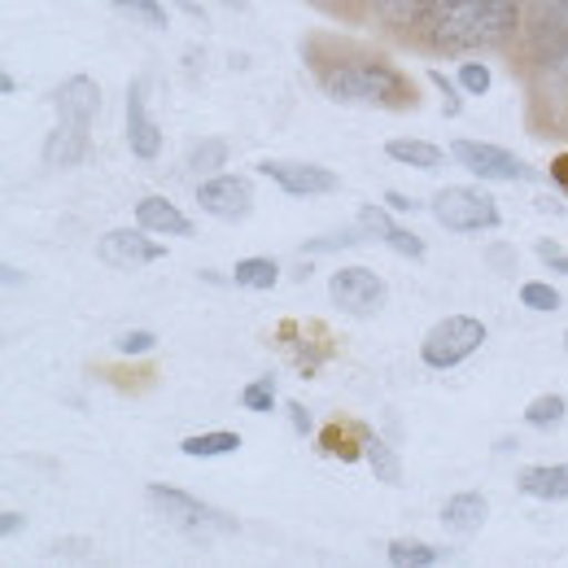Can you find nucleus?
<instances>
[{
    "mask_svg": "<svg viewBox=\"0 0 568 568\" xmlns=\"http://www.w3.org/2000/svg\"><path fill=\"white\" fill-rule=\"evenodd\" d=\"M232 281L241 288H272L281 281V267H276V258H241L232 267Z\"/></svg>",
    "mask_w": 568,
    "mask_h": 568,
    "instance_id": "23",
    "label": "nucleus"
},
{
    "mask_svg": "<svg viewBox=\"0 0 568 568\" xmlns=\"http://www.w3.org/2000/svg\"><path fill=\"white\" fill-rule=\"evenodd\" d=\"M83 128H88V123L62 119V128L44 144V162H53V166H74V162H83V158H88V132H83Z\"/></svg>",
    "mask_w": 568,
    "mask_h": 568,
    "instance_id": "17",
    "label": "nucleus"
},
{
    "mask_svg": "<svg viewBox=\"0 0 568 568\" xmlns=\"http://www.w3.org/2000/svg\"><path fill=\"white\" fill-rule=\"evenodd\" d=\"M486 516H490V503H486L481 495H473V490L450 495L446 503H442V525H446L450 534H459V538L477 534V529L486 525Z\"/></svg>",
    "mask_w": 568,
    "mask_h": 568,
    "instance_id": "14",
    "label": "nucleus"
},
{
    "mask_svg": "<svg viewBox=\"0 0 568 568\" xmlns=\"http://www.w3.org/2000/svg\"><path fill=\"white\" fill-rule=\"evenodd\" d=\"M119 13H128V18H136L144 27H166V9H162V0H110Z\"/></svg>",
    "mask_w": 568,
    "mask_h": 568,
    "instance_id": "26",
    "label": "nucleus"
},
{
    "mask_svg": "<svg viewBox=\"0 0 568 568\" xmlns=\"http://www.w3.org/2000/svg\"><path fill=\"white\" fill-rule=\"evenodd\" d=\"M481 342H486V324L481 320H473V315H446V320H437L425 333L420 358H425L428 367H437V372H450V367H459L468 355H477Z\"/></svg>",
    "mask_w": 568,
    "mask_h": 568,
    "instance_id": "4",
    "label": "nucleus"
},
{
    "mask_svg": "<svg viewBox=\"0 0 568 568\" xmlns=\"http://www.w3.org/2000/svg\"><path fill=\"white\" fill-rule=\"evenodd\" d=\"M324 88L333 101L346 105H403L412 101V83L385 62H342L324 74Z\"/></svg>",
    "mask_w": 568,
    "mask_h": 568,
    "instance_id": "2",
    "label": "nucleus"
},
{
    "mask_svg": "<svg viewBox=\"0 0 568 568\" xmlns=\"http://www.w3.org/2000/svg\"><path fill=\"white\" fill-rule=\"evenodd\" d=\"M490 83H495V74H490L486 62H464V67H459V88H464V92L486 97V92H490Z\"/></svg>",
    "mask_w": 568,
    "mask_h": 568,
    "instance_id": "30",
    "label": "nucleus"
},
{
    "mask_svg": "<svg viewBox=\"0 0 568 568\" xmlns=\"http://www.w3.org/2000/svg\"><path fill=\"white\" fill-rule=\"evenodd\" d=\"M128 149L141 158V162H153L162 153V132L153 128V119L144 114V88L132 83L128 88Z\"/></svg>",
    "mask_w": 568,
    "mask_h": 568,
    "instance_id": "12",
    "label": "nucleus"
},
{
    "mask_svg": "<svg viewBox=\"0 0 568 568\" xmlns=\"http://www.w3.org/2000/svg\"><path fill=\"white\" fill-rule=\"evenodd\" d=\"M520 27V0H433L428 40L446 53H473L511 40Z\"/></svg>",
    "mask_w": 568,
    "mask_h": 568,
    "instance_id": "1",
    "label": "nucleus"
},
{
    "mask_svg": "<svg viewBox=\"0 0 568 568\" xmlns=\"http://www.w3.org/2000/svg\"><path fill=\"white\" fill-rule=\"evenodd\" d=\"M18 529H22V516H18V511H4V516H0V534H4V538H13Z\"/></svg>",
    "mask_w": 568,
    "mask_h": 568,
    "instance_id": "39",
    "label": "nucleus"
},
{
    "mask_svg": "<svg viewBox=\"0 0 568 568\" xmlns=\"http://www.w3.org/2000/svg\"><path fill=\"white\" fill-rule=\"evenodd\" d=\"M385 245H389L394 254H403V258H425V241H420L416 232H403V227H394V232L385 236Z\"/></svg>",
    "mask_w": 568,
    "mask_h": 568,
    "instance_id": "32",
    "label": "nucleus"
},
{
    "mask_svg": "<svg viewBox=\"0 0 568 568\" xmlns=\"http://www.w3.org/2000/svg\"><path fill=\"white\" fill-rule=\"evenodd\" d=\"M288 420H293L297 433H311V412H306L302 403H288Z\"/></svg>",
    "mask_w": 568,
    "mask_h": 568,
    "instance_id": "38",
    "label": "nucleus"
},
{
    "mask_svg": "<svg viewBox=\"0 0 568 568\" xmlns=\"http://www.w3.org/2000/svg\"><path fill=\"white\" fill-rule=\"evenodd\" d=\"M358 227H363L367 236H376V241H385V236H389V232H394L398 223H394L389 214L381 211V206H363V211H358Z\"/></svg>",
    "mask_w": 568,
    "mask_h": 568,
    "instance_id": "31",
    "label": "nucleus"
},
{
    "mask_svg": "<svg viewBox=\"0 0 568 568\" xmlns=\"http://www.w3.org/2000/svg\"><path fill=\"white\" fill-rule=\"evenodd\" d=\"M442 560L437 547H425V542H389V565L398 568H428Z\"/></svg>",
    "mask_w": 568,
    "mask_h": 568,
    "instance_id": "25",
    "label": "nucleus"
},
{
    "mask_svg": "<svg viewBox=\"0 0 568 568\" xmlns=\"http://www.w3.org/2000/svg\"><path fill=\"white\" fill-rule=\"evenodd\" d=\"M385 153L398 158V162H407V166H416V171H433V166L446 162V153L428 141H389L385 144Z\"/></svg>",
    "mask_w": 568,
    "mask_h": 568,
    "instance_id": "22",
    "label": "nucleus"
},
{
    "mask_svg": "<svg viewBox=\"0 0 568 568\" xmlns=\"http://www.w3.org/2000/svg\"><path fill=\"white\" fill-rule=\"evenodd\" d=\"M197 206L214 219H245L250 214V184L241 175H214L197 184Z\"/></svg>",
    "mask_w": 568,
    "mask_h": 568,
    "instance_id": "11",
    "label": "nucleus"
},
{
    "mask_svg": "<svg viewBox=\"0 0 568 568\" xmlns=\"http://www.w3.org/2000/svg\"><path fill=\"white\" fill-rule=\"evenodd\" d=\"M153 346H158V337H153V333H144V328L123 333V337L114 342V351H119V355H144V351H153Z\"/></svg>",
    "mask_w": 568,
    "mask_h": 568,
    "instance_id": "33",
    "label": "nucleus"
},
{
    "mask_svg": "<svg viewBox=\"0 0 568 568\" xmlns=\"http://www.w3.org/2000/svg\"><path fill=\"white\" fill-rule=\"evenodd\" d=\"M328 293L346 315H376L381 302H385V281L376 272H367V267H342L328 281Z\"/></svg>",
    "mask_w": 568,
    "mask_h": 568,
    "instance_id": "8",
    "label": "nucleus"
},
{
    "mask_svg": "<svg viewBox=\"0 0 568 568\" xmlns=\"http://www.w3.org/2000/svg\"><path fill=\"white\" fill-rule=\"evenodd\" d=\"M428 79H433V88L437 92H446V114H459V97H455V83L446 79L442 71H428Z\"/></svg>",
    "mask_w": 568,
    "mask_h": 568,
    "instance_id": "36",
    "label": "nucleus"
},
{
    "mask_svg": "<svg viewBox=\"0 0 568 568\" xmlns=\"http://www.w3.org/2000/svg\"><path fill=\"white\" fill-rule=\"evenodd\" d=\"M258 171H263L267 180H276L288 197H320V193H333V189H337V171L315 166V162L267 158V162H258Z\"/></svg>",
    "mask_w": 568,
    "mask_h": 568,
    "instance_id": "7",
    "label": "nucleus"
},
{
    "mask_svg": "<svg viewBox=\"0 0 568 568\" xmlns=\"http://www.w3.org/2000/svg\"><path fill=\"white\" fill-rule=\"evenodd\" d=\"M223 162H227V144H223V141H202L193 153H189V171H193V175L219 171Z\"/></svg>",
    "mask_w": 568,
    "mask_h": 568,
    "instance_id": "29",
    "label": "nucleus"
},
{
    "mask_svg": "<svg viewBox=\"0 0 568 568\" xmlns=\"http://www.w3.org/2000/svg\"><path fill=\"white\" fill-rule=\"evenodd\" d=\"M389 197V211H412V197H403V193H385Z\"/></svg>",
    "mask_w": 568,
    "mask_h": 568,
    "instance_id": "41",
    "label": "nucleus"
},
{
    "mask_svg": "<svg viewBox=\"0 0 568 568\" xmlns=\"http://www.w3.org/2000/svg\"><path fill=\"white\" fill-rule=\"evenodd\" d=\"M149 503L158 507V516L166 525H175L180 534L189 538H214V534H236V520L227 511H219L202 498L184 495V490H171V486H149Z\"/></svg>",
    "mask_w": 568,
    "mask_h": 568,
    "instance_id": "3",
    "label": "nucleus"
},
{
    "mask_svg": "<svg viewBox=\"0 0 568 568\" xmlns=\"http://www.w3.org/2000/svg\"><path fill=\"white\" fill-rule=\"evenodd\" d=\"M136 223L144 232H162V236H193V223L175 211L166 197H141L136 202Z\"/></svg>",
    "mask_w": 568,
    "mask_h": 568,
    "instance_id": "15",
    "label": "nucleus"
},
{
    "mask_svg": "<svg viewBox=\"0 0 568 568\" xmlns=\"http://www.w3.org/2000/svg\"><path fill=\"white\" fill-rule=\"evenodd\" d=\"M166 250L158 245V241H149L144 232H128V227H114V232H105L101 241H97V258L105 263V267H144V263H158Z\"/></svg>",
    "mask_w": 568,
    "mask_h": 568,
    "instance_id": "10",
    "label": "nucleus"
},
{
    "mask_svg": "<svg viewBox=\"0 0 568 568\" xmlns=\"http://www.w3.org/2000/svg\"><path fill=\"white\" fill-rule=\"evenodd\" d=\"M520 302L529 306V311H560L565 306V297L551 288V284H542V281H529V284H520Z\"/></svg>",
    "mask_w": 568,
    "mask_h": 568,
    "instance_id": "28",
    "label": "nucleus"
},
{
    "mask_svg": "<svg viewBox=\"0 0 568 568\" xmlns=\"http://www.w3.org/2000/svg\"><path fill=\"white\" fill-rule=\"evenodd\" d=\"M551 180H556V189L568 197V153H560V158L551 162Z\"/></svg>",
    "mask_w": 568,
    "mask_h": 568,
    "instance_id": "37",
    "label": "nucleus"
},
{
    "mask_svg": "<svg viewBox=\"0 0 568 568\" xmlns=\"http://www.w3.org/2000/svg\"><path fill=\"white\" fill-rule=\"evenodd\" d=\"M58 114L62 119H74V123H92L97 119V110H101V88L88 79V74H74L67 79L62 88H58Z\"/></svg>",
    "mask_w": 568,
    "mask_h": 568,
    "instance_id": "13",
    "label": "nucleus"
},
{
    "mask_svg": "<svg viewBox=\"0 0 568 568\" xmlns=\"http://www.w3.org/2000/svg\"><path fill=\"white\" fill-rule=\"evenodd\" d=\"M534 110L551 132H568V44H556L534 67Z\"/></svg>",
    "mask_w": 568,
    "mask_h": 568,
    "instance_id": "6",
    "label": "nucleus"
},
{
    "mask_svg": "<svg viewBox=\"0 0 568 568\" xmlns=\"http://www.w3.org/2000/svg\"><path fill=\"white\" fill-rule=\"evenodd\" d=\"M433 219L446 227V232H490L498 227V206L490 193L481 189H468V184H450L442 193H433Z\"/></svg>",
    "mask_w": 568,
    "mask_h": 568,
    "instance_id": "5",
    "label": "nucleus"
},
{
    "mask_svg": "<svg viewBox=\"0 0 568 568\" xmlns=\"http://www.w3.org/2000/svg\"><path fill=\"white\" fill-rule=\"evenodd\" d=\"M367 232H346V236H320V241H311L306 250L311 254H320V250H346V245H358Z\"/></svg>",
    "mask_w": 568,
    "mask_h": 568,
    "instance_id": "34",
    "label": "nucleus"
},
{
    "mask_svg": "<svg viewBox=\"0 0 568 568\" xmlns=\"http://www.w3.org/2000/svg\"><path fill=\"white\" fill-rule=\"evenodd\" d=\"M565 398L560 394H542V398H534L529 407H525V425H534V428H556V425H565Z\"/></svg>",
    "mask_w": 568,
    "mask_h": 568,
    "instance_id": "24",
    "label": "nucleus"
},
{
    "mask_svg": "<svg viewBox=\"0 0 568 568\" xmlns=\"http://www.w3.org/2000/svg\"><path fill=\"white\" fill-rule=\"evenodd\" d=\"M534 27L551 49L568 44V0H534Z\"/></svg>",
    "mask_w": 568,
    "mask_h": 568,
    "instance_id": "18",
    "label": "nucleus"
},
{
    "mask_svg": "<svg viewBox=\"0 0 568 568\" xmlns=\"http://www.w3.org/2000/svg\"><path fill=\"white\" fill-rule=\"evenodd\" d=\"M175 4H180V9H184V13H193V18H197V22H206V9H202V4H197V0H175Z\"/></svg>",
    "mask_w": 568,
    "mask_h": 568,
    "instance_id": "40",
    "label": "nucleus"
},
{
    "mask_svg": "<svg viewBox=\"0 0 568 568\" xmlns=\"http://www.w3.org/2000/svg\"><path fill=\"white\" fill-rule=\"evenodd\" d=\"M520 495L542 498V503H560L568 498V464H542V468H525L516 477Z\"/></svg>",
    "mask_w": 568,
    "mask_h": 568,
    "instance_id": "16",
    "label": "nucleus"
},
{
    "mask_svg": "<svg viewBox=\"0 0 568 568\" xmlns=\"http://www.w3.org/2000/svg\"><path fill=\"white\" fill-rule=\"evenodd\" d=\"M538 254H542V258H547V263H551L560 276H568V254L556 245V241H538Z\"/></svg>",
    "mask_w": 568,
    "mask_h": 568,
    "instance_id": "35",
    "label": "nucleus"
},
{
    "mask_svg": "<svg viewBox=\"0 0 568 568\" xmlns=\"http://www.w3.org/2000/svg\"><path fill=\"white\" fill-rule=\"evenodd\" d=\"M0 92H4V97H13V92H18V83H13V74H0Z\"/></svg>",
    "mask_w": 568,
    "mask_h": 568,
    "instance_id": "42",
    "label": "nucleus"
},
{
    "mask_svg": "<svg viewBox=\"0 0 568 568\" xmlns=\"http://www.w3.org/2000/svg\"><path fill=\"white\" fill-rule=\"evenodd\" d=\"M363 459L372 464V477H381L385 486H403V464L389 450V442H381L376 433H363Z\"/></svg>",
    "mask_w": 568,
    "mask_h": 568,
    "instance_id": "19",
    "label": "nucleus"
},
{
    "mask_svg": "<svg viewBox=\"0 0 568 568\" xmlns=\"http://www.w3.org/2000/svg\"><path fill=\"white\" fill-rule=\"evenodd\" d=\"M180 450H184V455H193V459L236 455V450H241V433H232V428H219V433H197V437L180 442Z\"/></svg>",
    "mask_w": 568,
    "mask_h": 568,
    "instance_id": "20",
    "label": "nucleus"
},
{
    "mask_svg": "<svg viewBox=\"0 0 568 568\" xmlns=\"http://www.w3.org/2000/svg\"><path fill=\"white\" fill-rule=\"evenodd\" d=\"M223 4H227V9H245L250 0H223Z\"/></svg>",
    "mask_w": 568,
    "mask_h": 568,
    "instance_id": "43",
    "label": "nucleus"
},
{
    "mask_svg": "<svg viewBox=\"0 0 568 568\" xmlns=\"http://www.w3.org/2000/svg\"><path fill=\"white\" fill-rule=\"evenodd\" d=\"M565 351H568V333H565Z\"/></svg>",
    "mask_w": 568,
    "mask_h": 568,
    "instance_id": "44",
    "label": "nucleus"
},
{
    "mask_svg": "<svg viewBox=\"0 0 568 568\" xmlns=\"http://www.w3.org/2000/svg\"><path fill=\"white\" fill-rule=\"evenodd\" d=\"M389 27H425L433 0H372Z\"/></svg>",
    "mask_w": 568,
    "mask_h": 568,
    "instance_id": "21",
    "label": "nucleus"
},
{
    "mask_svg": "<svg viewBox=\"0 0 568 568\" xmlns=\"http://www.w3.org/2000/svg\"><path fill=\"white\" fill-rule=\"evenodd\" d=\"M241 407H245V412H272V407H276V381H272V376L250 381V385L241 389Z\"/></svg>",
    "mask_w": 568,
    "mask_h": 568,
    "instance_id": "27",
    "label": "nucleus"
},
{
    "mask_svg": "<svg viewBox=\"0 0 568 568\" xmlns=\"http://www.w3.org/2000/svg\"><path fill=\"white\" fill-rule=\"evenodd\" d=\"M477 180H529V166L516 158V153H507V149H498V144H486V141H455L450 149Z\"/></svg>",
    "mask_w": 568,
    "mask_h": 568,
    "instance_id": "9",
    "label": "nucleus"
}]
</instances>
